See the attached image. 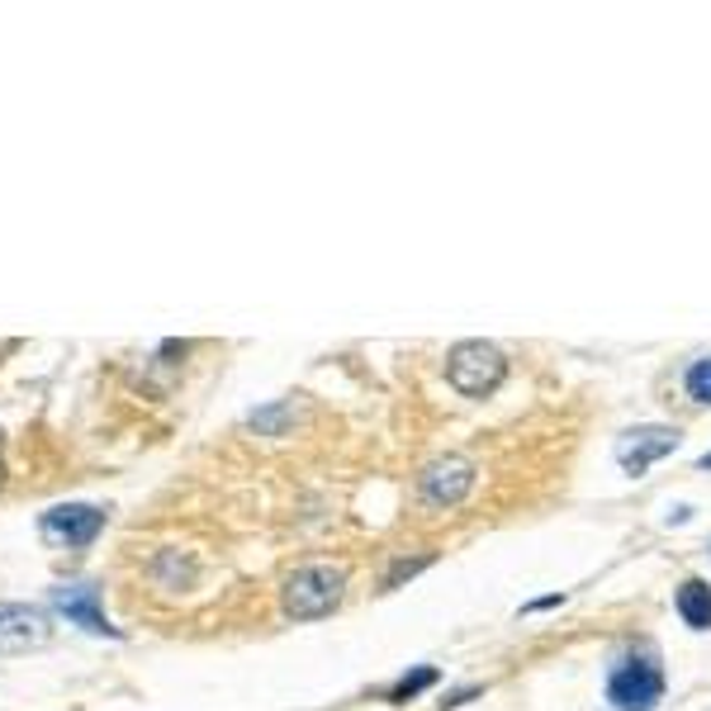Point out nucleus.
<instances>
[{
  "instance_id": "obj_15",
  "label": "nucleus",
  "mask_w": 711,
  "mask_h": 711,
  "mask_svg": "<svg viewBox=\"0 0 711 711\" xmlns=\"http://www.w3.org/2000/svg\"><path fill=\"white\" fill-rule=\"evenodd\" d=\"M697 465H702V470H711V450H707V456H702V460H697Z\"/></svg>"
},
{
  "instance_id": "obj_5",
  "label": "nucleus",
  "mask_w": 711,
  "mask_h": 711,
  "mask_svg": "<svg viewBox=\"0 0 711 711\" xmlns=\"http://www.w3.org/2000/svg\"><path fill=\"white\" fill-rule=\"evenodd\" d=\"M669 450H678V427H659V422H645V427H631V432L617 436V446H612V456L617 465H622L626 474H640L650 470L655 460H664Z\"/></svg>"
},
{
  "instance_id": "obj_9",
  "label": "nucleus",
  "mask_w": 711,
  "mask_h": 711,
  "mask_svg": "<svg viewBox=\"0 0 711 711\" xmlns=\"http://www.w3.org/2000/svg\"><path fill=\"white\" fill-rule=\"evenodd\" d=\"M678 617H683V626H693V631H711V584L688 579V584L678 588Z\"/></svg>"
},
{
  "instance_id": "obj_13",
  "label": "nucleus",
  "mask_w": 711,
  "mask_h": 711,
  "mask_svg": "<svg viewBox=\"0 0 711 711\" xmlns=\"http://www.w3.org/2000/svg\"><path fill=\"white\" fill-rule=\"evenodd\" d=\"M427 564H432V555H418V560H398V564L390 569V579H384V588H398L404 579H412V574H418V569H427Z\"/></svg>"
},
{
  "instance_id": "obj_3",
  "label": "nucleus",
  "mask_w": 711,
  "mask_h": 711,
  "mask_svg": "<svg viewBox=\"0 0 711 711\" xmlns=\"http://www.w3.org/2000/svg\"><path fill=\"white\" fill-rule=\"evenodd\" d=\"M508 374V356L494 342H456L446 356V380L465 398H488Z\"/></svg>"
},
{
  "instance_id": "obj_16",
  "label": "nucleus",
  "mask_w": 711,
  "mask_h": 711,
  "mask_svg": "<svg viewBox=\"0 0 711 711\" xmlns=\"http://www.w3.org/2000/svg\"><path fill=\"white\" fill-rule=\"evenodd\" d=\"M0 484H5V465H0Z\"/></svg>"
},
{
  "instance_id": "obj_6",
  "label": "nucleus",
  "mask_w": 711,
  "mask_h": 711,
  "mask_svg": "<svg viewBox=\"0 0 711 711\" xmlns=\"http://www.w3.org/2000/svg\"><path fill=\"white\" fill-rule=\"evenodd\" d=\"M474 465L465 456H446V460H432L422 470V503H432V508H456V503L470 498L474 488Z\"/></svg>"
},
{
  "instance_id": "obj_4",
  "label": "nucleus",
  "mask_w": 711,
  "mask_h": 711,
  "mask_svg": "<svg viewBox=\"0 0 711 711\" xmlns=\"http://www.w3.org/2000/svg\"><path fill=\"white\" fill-rule=\"evenodd\" d=\"M100 532H105V512L90 508V503H62V508H48L38 517V536L62 550H81Z\"/></svg>"
},
{
  "instance_id": "obj_14",
  "label": "nucleus",
  "mask_w": 711,
  "mask_h": 711,
  "mask_svg": "<svg viewBox=\"0 0 711 711\" xmlns=\"http://www.w3.org/2000/svg\"><path fill=\"white\" fill-rule=\"evenodd\" d=\"M480 693V688H456V693H446V702H442V711H450V707H460V702H470V697Z\"/></svg>"
},
{
  "instance_id": "obj_8",
  "label": "nucleus",
  "mask_w": 711,
  "mask_h": 711,
  "mask_svg": "<svg viewBox=\"0 0 711 711\" xmlns=\"http://www.w3.org/2000/svg\"><path fill=\"white\" fill-rule=\"evenodd\" d=\"M48 640V617L24 602H0V655H24Z\"/></svg>"
},
{
  "instance_id": "obj_11",
  "label": "nucleus",
  "mask_w": 711,
  "mask_h": 711,
  "mask_svg": "<svg viewBox=\"0 0 711 711\" xmlns=\"http://www.w3.org/2000/svg\"><path fill=\"white\" fill-rule=\"evenodd\" d=\"M688 398L693 404H702V408H711V356H702V360H693L688 366Z\"/></svg>"
},
{
  "instance_id": "obj_1",
  "label": "nucleus",
  "mask_w": 711,
  "mask_h": 711,
  "mask_svg": "<svg viewBox=\"0 0 711 711\" xmlns=\"http://www.w3.org/2000/svg\"><path fill=\"white\" fill-rule=\"evenodd\" d=\"M342 588H346L342 564H304L284 579L280 607H284V617H294V622H314V617H328L332 607L342 602Z\"/></svg>"
},
{
  "instance_id": "obj_2",
  "label": "nucleus",
  "mask_w": 711,
  "mask_h": 711,
  "mask_svg": "<svg viewBox=\"0 0 711 711\" xmlns=\"http://www.w3.org/2000/svg\"><path fill=\"white\" fill-rule=\"evenodd\" d=\"M607 702L617 711H655L664 702V669H659V659L650 650L617 659L612 674H607Z\"/></svg>"
},
{
  "instance_id": "obj_10",
  "label": "nucleus",
  "mask_w": 711,
  "mask_h": 711,
  "mask_svg": "<svg viewBox=\"0 0 711 711\" xmlns=\"http://www.w3.org/2000/svg\"><path fill=\"white\" fill-rule=\"evenodd\" d=\"M432 683H436V669H432V664L412 669V674H404V678H398L394 688H390V702H408V697H418L422 688H432Z\"/></svg>"
},
{
  "instance_id": "obj_7",
  "label": "nucleus",
  "mask_w": 711,
  "mask_h": 711,
  "mask_svg": "<svg viewBox=\"0 0 711 711\" xmlns=\"http://www.w3.org/2000/svg\"><path fill=\"white\" fill-rule=\"evenodd\" d=\"M53 607L67 617L72 626H81L86 636L119 640V626H110V617L100 612V593L90 588V584H58L53 588Z\"/></svg>"
},
{
  "instance_id": "obj_12",
  "label": "nucleus",
  "mask_w": 711,
  "mask_h": 711,
  "mask_svg": "<svg viewBox=\"0 0 711 711\" xmlns=\"http://www.w3.org/2000/svg\"><path fill=\"white\" fill-rule=\"evenodd\" d=\"M247 422L256 427V432H266V436H280L284 422H294V404H270V408H262V412H252Z\"/></svg>"
}]
</instances>
